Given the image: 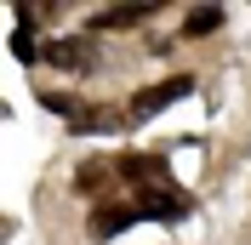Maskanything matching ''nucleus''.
Instances as JSON below:
<instances>
[{"label":"nucleus","mask_w":251,"mask_h":245,"mask_svg":"<svg viewBox=\"0 0 251 245\" xmlns=\"http://www.w3.org/2000/svg\"><path fill=\"white\" fill-rule=\"evenodd\" d=\"M40 63H51V69H86V46L80 40H46Z\"/></svg>","instance_id":"7"},{"label":"nucleus","mask_w":251,"mask_h":245,"mask_svg":"<svg viewBox=\"0 0 251 245\" xmlns=\"http://www.w3.org/2000/svg\"><path fill=\"white\" fill-rule=\"evenodd\" d=\"M149 12H154V6H109V12H97L92 23H86V34H103V29H131V23H143Z\"/></svg>","instance_id":"4"},{"label":"nucleus","mask_w":251,"mask_h":245,"mask_svg":"<svg viewBox=\"0 0 251 245\" xmlns=\"http://www.w3.org/2000/svg\"><path fill=\"white\" fill-rule=\"evenodd\" d=\"M103 183H109V166H103V160L80 166V177H75V188H80V194H103Z\"/></svg>","instance_id":"8"},{"label":"nucleus","mask_w":251,"mask_h":245,"mask_svg":"<svg viewBox=\"0 0 251 245\" xmlns=\"http://www.w3.org/2000/svg\"><path fill=\"white\" fill-rule=\"evenodd\" d=\"M137 211H143V217H160V222H177V217L194 211V199H188L183 188H160V194H143V199H137Z\"/></svg>","instance_id":"3"},{"label":"nucleus","mask_w":251,"mask_h":245,"mask_svg":"<svg viewBox=\"0 0 251 245\" xmlns=\"http://www.w3.org/2000/svg\"><path fill=\"white\" fill-rule=\"evenodd\" d=\"M217 29H223V6H194L177 34H183V40H205V34H217Z\"/></svg>","instance_id":"6"},{"label":"nucleus","mask_w":251,"mask_h":245,"mask_svg":"<svg viewBox=\"0 0 251 245\" xmlns=\"http://www.w3.org/2000/svg\"><path fill=\"white\" fill-rule=\"evenodd\" d=\"M131 222H143L137 205H103V211H97V222H92V234H97V240H114V234L131 228Z\"/></svg>","instance_id":"5"},{"label":"nucleus","mask_w":251,"mask_h":245,"mask_svg":"<svg viewBox=\"0 0 251 245\" xmlns=\"http://www.w3.org/2000/svg\"><path fill=\"white\" fill-rule=\"evenodd\" d=\"M12 57H23V63L40 57V46H34V29H29V23H23V29H12Z\"/></svg>","instance_id":"9"},{"label":"nucleus","mask_w":251,"mask_h":245,"mask_svg":"<svg viewBox=\"0 0 251 245\" xmlns=\"http://www.w3.org/2000/svg\"><path fill=\"white\" fill-rule=\"evenodd\" d=\"M188 92H194V74H172V80H160V86H143L131 97V108H126V120H149V114H160L166 103H177Z\"/></svg>","instance_id":"1"},{"label":"nucleus","mask_w":251,"mask_h":245,"mask_svg":"<svg viewBox=\"0 0 251 245\" xmlns=\"http://www.w3.org/2000/svg\"><path fill=\"white\" fill-rule=\"evenodd\" d=\"M120 177H126L131 188H143V194L172 188V177H166V160H154V154H126V160H120Z\"/></svg>","instance_id":"2"}]
</instances>
